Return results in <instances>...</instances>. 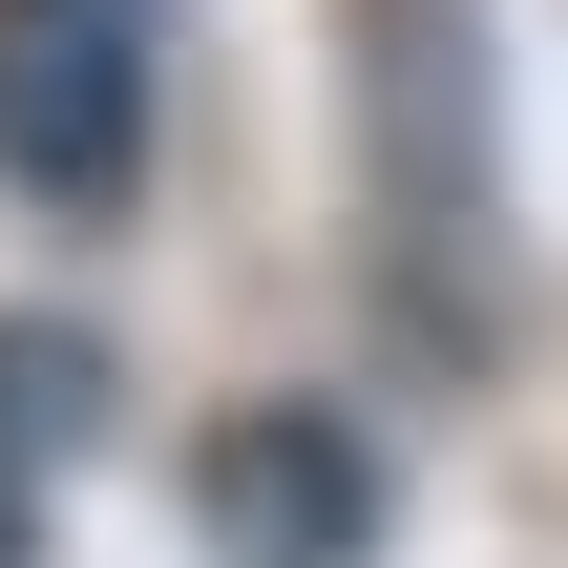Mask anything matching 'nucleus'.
I'll use <instances>...</instances> for the list:
<instances>
[{"label":"nucleus","instance_id":"1","mask_svg":"<svg viewBox=\"0 0 568 568\" xmlns=\"http://www.w3.org/2000/svg\"><path fill=\"white\" fill-rule=\"evenodd\" d=\"M358 21V169H379V253L400 295L464 337L506 274V105H485V21L464 0H337Z\"/></svg>","mask_w":568,"mask_h":568},{"label":"nucleus","instance_id":"2","mask_svg":"<svg viewBox=\"0 0 568 568\" xmlns=\"http://www.w3.org/2000/svg\"><path fill=\"white\" fill-rule=\"evenodd\" d=\"M148 148V63H126V0H0V169L21 190H126Z\"/></svg>","mask_w":568,"mask_h":568},{"label":"nucleus","instance_id":"3","mask_svg":"<svg viewBox=\"0 0 568 568\" xmlns=\"http://www.w3.org/2000/svg\"><path fill=\"white\" fill-rule=\"evenodd\" d=\"M211 527H232V568H358L379 464H358L337 422H232V443H211Z\"/></svg>","mask_w":568,"mask_h":568}]
</instances>
